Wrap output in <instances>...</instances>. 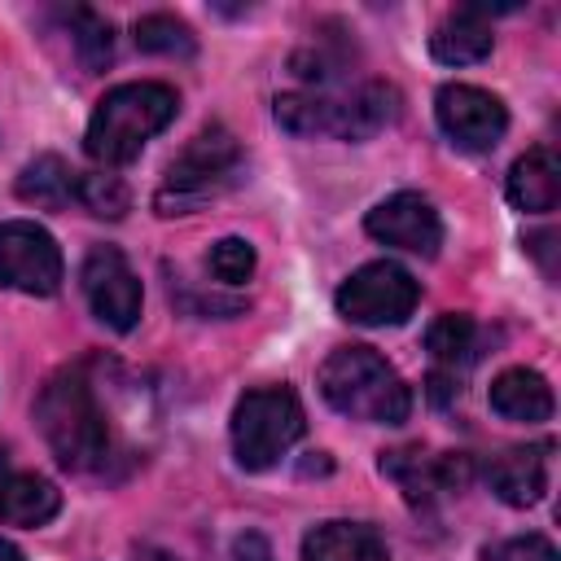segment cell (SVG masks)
I'll return each instance as SVG.
<instances>
[{"mask_svg":"<svg viewBox=\"0 0 561 561\" xmlns=\"http://www.w3.org/2000/svg\"><path fill=\"white\" fill-rule=\"evenodd\" d=\"M35 421L53 456L75 473H96L110 460V421L96 403L88 364H70L48 377L35 399Z\"/></svg>","mask_w":561,"mask_h":561,"instance_id":"6da1fadb","label":"cell"},{"mask_svg":"<svg viewBox=\"0 0 561 561\" xmlns=\"http://www.w3.org/2000/svg\"><path fill=\"white\" fill-rule=\"evenodd\" d=\"M175 110H180L175 88H167L158 79L118 83L96 101L83 145L101 167H123L175 118Z\"/></svg>","mask_w":561,"mask_h":561,"instance_id":"7a4b0ae2","label":"cell"},{"mask_svg":"<svg viewBox=\"0 0 561 561\" xmlns=\"http://www.w3.org/2000/svg\"><path fill=\"white\" fill-rule=\"evenodd\" d=\"M399 118V92L381 79H368L346 92H285L276 96V123L289 136H333L368 140Z\"/></svg>","mask_w":561,"mask_h":561,"instance_id":"3957f363","label":"cell"},{"mask_svg":"<svg viewBox=\"0 0 561 561\" xmlns=\"http://www.w3.org/2000/svg\"><path fill=\"white\" fill-rule=\"evenodd\" d=\"M320 394L342 416L373 425H399L412 412V390L403 386V377L359 342L329 351V359L320 364Z\"/></svg>","mask_w":561,"mask_h":561,"instance_id":"277c9868","label":"cell"},{"mask_svg":"<svg viewBox=\"0 0 561 561\" xmlns=\"http://www.w3.org/2000/svg\"><path fill=\"white\" fill-rule=\"evenodd\" d=\"M307 430V416H302V403L289 386H259V390H245L232 408V451H237V465L259 473V469H272Z\"/></svg>","mask_w":561,"mask_h":561,"instance_id":"5b68a950","label":"cell"},{"mask_svg":"<svg viewBox=\"0 0 561 561\" xmlns=\"http://www.w3.org/2000/svg\"><path fill=\"white\" fill-rule=\"evenodd\" d=\"M237 167H241L237 136L228 127H219V123L202 127L184 145V153L167 167V180H162V188L153 197L158 215H188V210H197L206 197L224 193L237 180Z\"/></svg>","mask_w":561,"mask_h":561,"instance_id":"8992f818","label":"cell"},{"mask_svg":"<svg viewBox=\"0 0 561 561\" xmlns=\"http://www.w3.org/2000/svg\"><path fill=\"white\" fill-rule=\"evenodd\" d=\"M416 298H421V285L412 280V272L390 259H377V263H364L359 272H351L337 285L333 302H337L342 320L381 329V324H403L416 311Z\"/></svg>","mask_w":561,"mask_h":561,"instance_id":"52a82bcc","label":"cell"},{"mask_svg":"<svg viewBox=\"0 0 561 561\" xmlns=\"http://www.w3.org/2000/svg\"><path fill=\"white\" fill-rule=\"evenodd\" d=\"M0 285L31 298H48L61 289V250L48 228L31 219L0 224Z\"/></svg>","mask_w":561,"mask_h":561,"instance_id":"ba28073f","label":"cell"},{"mask_svg":"<svg viewBox=\"0 0 561 561\" xmlns=\"http://www.w3.org/2000/svg\"><path fill=\"white\" fill-rule=\"evenodd\" d=\"M434 118H438L443 136L456 149H469V153L495 149L508 131L504 101L491 96L486 88H473V83H443L438 96H434Z\"/></svg>","mask_w":561,"mask_h":561,"instance_id":"9c48e42d","label":"cell"},{"mask_svg":"<svg viewBox=\"0 0 561 561\" xmlns=\"http://www.w3.org/2000/svg\"><path fill=\"white\" fill-rule=\"evenodd\" d=\"M83 298L92 307V316L114 329V333H131L136 320H140V276L131 272V263L114 250V245H92L88 259H83Z\"/></svg>","mask_w":561,"mask_h":561,"instance_id":"30bf717a","label":"cell"},{"mask_svg":"<svg viewBox=\"0 0 561 561\" xmlns=\"http://www.w3.org/2000/svg\"><path fill=\"white\" fill-rule=\"evenodd\" d=\"M364 228L373 241L408 250V254H425V259L438 254V245H443V219L430 206V197H421V193H390L386 202H377L368 210Z\"/></svg>","mask_w":561,"mask_h":561,"instance_id":"8fae6325","label":"cell"},{"mask_svg":"<svg viewBox=\"0 0 561 561\" xmlns=\"http://www.w3.org/2000/svg\"><path fill=\"white\" fill-rule=\"evenodd\" d=\"M548 465H552V443H530V447H508L491 456L486 465V486L495 500L508 508H530L548 491Z\"/></svg>","mask_w":561,"mask_h":561,"instance_id":"7c38bea8","label":"cell"},{"mask_svg":"<svg viewBox=\"0 0 561 561\" xmlns=\"http://www.w3.org/2000/svg\"><path fill=\"white\" fill-rule=\"evenodd\" d=\"M61 508V491L26 469H13L0 447V526H44Z\"/></svg>","mask_w":561,"mask_h":561,"instance_id":"4fadbf2b","label":"cell"},{"mask_svg":"<svg viewBox=\"0 0 561 561\" xmlns=\"http://www.w3.org/2000/svg\"><path fill=\"white\" fill-rule=\"evenodd\" d=\"M495 35H491V18L482 4H460L451 9L434 35H430V53L443 61V66H469V61H482L491 53Z\"/></svg>","mask_w":561,"mask_h":561,"instance_id":"5bb4252c","label":"cell"},{"mask_svg":"<svg viewBox=\"0 0 561 561\" xmlns=\"http://www.w3.org/2000/svg\"><path fill=\"white\" fill-rule=\"evenodd\" d=\"M302 561H390V552L364 522H320L302 539Z\"/></svg>","mask_w":561,"mask_h":561,"instance_id":"9a60e30c","label":"cell"},{"mask_svg":"<svg viewBox=\"0 0 561 561\" xmlns=\"http://www.w3.org/2000/svg\"><path fill=\"white\" fill-rule=\"evenodd\" d=\"M508 202L526 215H548L561 202V167L552 149H526L508 171Z\"/></svg>","mask_w":561,"mask_h":561,"instance_id":"2e32d148","label":"cell"},{"mask_svg":"<svg viewBox=\"0 0 561 561\" xmlns=\"http://www.w3.org/2000/svg\"><path fill=\"white\" fill-rule=\"evenodd\" d=\"M491 408L504 421H526V425L548 421L552 416V386L535 368H504L491 381Z\"/></svg>","mask_w":561,"mask_h":561,"instance_id":"e0dca14e","label":"cell"},{"mask_svg":"<svg viewBox=\"0 0 561 561\" xmlns=\"http://www.w3.org/2000/svg\"><path fill=\"white\" fill-rule=\"evenodd\" d=\"M75 184H79V171H70L57 153H39L35 162L22 167V175H18V197L31 202V206L57 210V206L75 202Z\"/></svg>","mask_w":561,"mask_h":561,"instance_id":"ac0fdd59","label":"cell"},{"mask_svg":"<svg viewBox=\"0 0 561 561\" xmlns=\"http://www.w3.org/2000/svg\"><path fill=\"white\" fill-rule=\"evenodd\" d=\"M425 346H430V355H434L438 364H447V368L473 364V359H478V324H473V316H460V311L438 316V320L430 324V333H425Z\"/></svg>","mask_w":561,"mask_h":561,"instance_id":"d6986e66","label":"cell"},{"mask_svg":"<svg viewBox=\"0 0 561 561\" xmlns=\"http://www.w3.org/2000/svg\"><path fill=\"white\" fill-rule=\"evenodd\" d=\"M61 22H66V31L75 39L79 61L88 70H105L110 57H114V31H110V22L101 13H92V9H61Z\"/></svg>","mask_w":561,"mask_h":561,"instance_id":"ffe728a7","label":"cell"},{"mask_svg":"<svg viewBox=\"0 0 561 561\" xmlns=\"http://www.w3.org/2000/svg\"><path fill=\"white\" fill-rule=\"evenodd\" d=\"M131 35H136L140 53H158V57H193L197 53V39H193L188 22H180L171 13H145Z\"/></svg>","mask_w":561,"mask_h":561,"instance_id":"44dd1931","label":"cell"},{"mask_svg":"<svg viewBox=\"0 0 561 561\" xmlns=\"http://www.w3.org/2000/svg\"><path fill=\"white\" fill-rule=\"evenodd\" d=\"M75 202H83L101 219H118L127 210V184L118 175H110V171H79Z\"/></svg>","mask_w":561,"mask_h":561,"instance_id":"7402d4cb","label":"cell"},{"mask_svg":"<svg viewBox=\"0 0 561 561\" xmlns=\"http://www.w3.org/2000/svg\"><path fill=\"white\" fill-rule=\"evenodd\" d=\"M206 267L215 272V280H224V285H241V280L254 276V245L241 241V237H224V241L210 245Z\"/></svg>","mask_w":561,"mask_h":561,"instance_id":"603a6c76","label":"cell"},{"mask_svg":"<svg viewBox=\"0 0 561 561\" xmlns=\"http://www.w3.org/2000/svg\"><path fill=\"white\" fill-rule=\"evenodd\" d=\"M486 561H561L552 539L543 535H517V539H504L495 548H486Z\"/></svg>","mask_w":561,"mask_h":561,"instance_id":"cb8c5ba5","label":"cell"},{"mask_svg":"<svg viewBox=\"0 0 561 561\" xmlns=\"http://www.w3.org/2000/svg\"><path fill=\"white\" fill-rule=\"evenodd\" d=\"M232 552H237V561H272V548L263 535H241Z\"/></svg>","mask_w":561,"mask_h":561,"instance_id":"d4e9b609","label":"cell"},{"mask_svg":"<svg viewBox=\"0 0 561 561\" xmlns=\"http://www.w3.org/2000/svg\"><path fill=\"white\" fill-rule=\"evenodd\" d=\"M0 561H26V557H22V548H18V543L0 539Z\"/></svg>","mask_w":561,"mask_h":561,"instance_id":"484cf974","label":"cell"},{"mask_svg":"<svg viewBox=\"0 0 561 561\" xmlns=\"http://www.w3.org/2000/svg\"><path fill=\"white\" fill-rule=\"evenodd\" d=\"M145 561H175V557H167V552H158V548H145Z\"/></svg>","mask_w":561,"mask_h":561,"instance_id":"4316f807","label":"cell"}]
</instances>
